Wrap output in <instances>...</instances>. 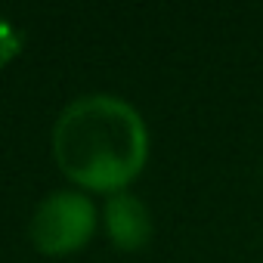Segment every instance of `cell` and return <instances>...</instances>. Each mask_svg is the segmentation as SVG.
Wrapping results in <instances>:
<instances>
[{
  "label": "cell",
  "mask_w": 263,
  "mask_h": 263,
  "mask_svg": "<svg viewBox=\"0 0 263 263\" xmlns=\"http://www.w3.org/2000/svg\"><path fill=\"white\" fill-rule=\"evenodd\" d=\"M105 235L118 251H143L152 241V214L134 192H115L102 211Z\"/></svg>",
  "instance_id": "3957f363"
},
{
  "label": "cell",
  "mask_w": 263,
  "mask_h": 263,
  "mask_svg": "<svg viewBox=\"0 0 263 263\" xmlns=\"http://www.w3.org/2000/svg\"><path fill=\"white\" fill-rule=\"evenodd\" d=\"M53 158L81 189L108 195L124 192L149 161L146 121L121 96H81L56 118Z\"/></svg>",
  "instance_id": "6da1fadb"
},
{
  "label": "cell",
  "mask_w": 263,
  "mask_h": 263,
  "mask_svg": "<svg viewBox=\"0 0 263 263\" xmlns=\"http://www.w3.org/2000/svg\"><path fill=\"white\" fill-rule=\"evenodd\" d=\"M22 44H25L22 31H19L10 19L0 16V68H7V65L22 53Z\"/></svg>",
  "instance_id": "277c9868"
},
{
  "label": "cell",
  "mask_w": 263,
  "mask_h": 263,
  "mask_svg": "<svg viewBox=\"0 0 263 263\" xmlns=\"http://www.w3.org/2000/svg\"><path fill=\"white\" fill-rule=\"evenodd\" d=\"M31 241L47 257L81 251L96 232V208L84 192H50L31 217Z\"/></svg>",
  "instance_id": "7a4b0ae2"
}]
</instances>
